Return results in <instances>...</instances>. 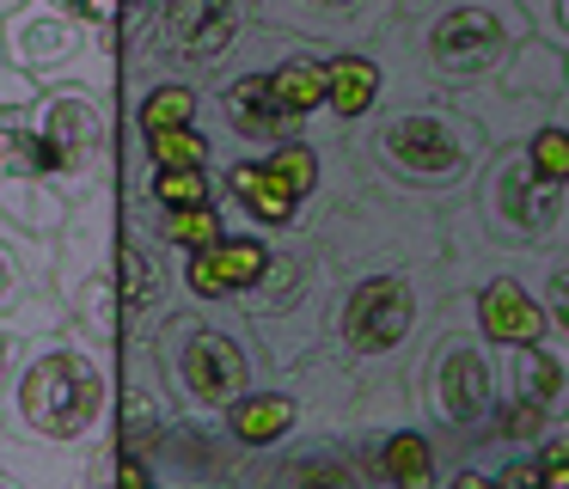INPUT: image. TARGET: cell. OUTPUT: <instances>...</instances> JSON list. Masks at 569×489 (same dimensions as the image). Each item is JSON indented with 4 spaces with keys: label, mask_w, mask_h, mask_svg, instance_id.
Listing matches in <instances>:
<instances>
[{
    "label": "cell",
    "mask_w": 569,
    "mask_h": 489,
    "mask_svg": "<svg viewBox=\"0 0 569 489\" xmlns=\"http://www.w3.org/2000/svg\"><path fill=\"white\" fill-rule=\"evenodd\" d=\"M532 37L520 0H429L422 12H392L373 56L386 68V98H466L502 73V61Z\"/></svg>",
    "instance_id": "cell-1"
},
{
    "label": "cell",
    "mask_w": 569,
    "mask_h": 489,
    "mask_svg": "<svg viewBox=\"0 0 569 489\" xmlns=\"http://www.w3.org/2000/svg\"><path fill=\"white\" fill-rule=\"evenodd\" d=\"M111 422H117V355L92 349L74 330L19 342L13 379L0 391V435L26 440L50 452H111Z\"/></svg>",
    "instance_id": "cell-2"
},
{
    "label": "cell",
    "mask_w": 569,
    "mask_h": 489,
    "mask_svg": "<svg viewBox=\"0 0 569 489\" xmlns=\"http://www.w3.org/2000/svg\"><path fill=\"white\" fill-rule=\"evenodd\" d=\"M368 171L392 190L417 196L429 208H453L478 183L483 159L496 153L483 129L447 98H410V104H380L368 134L356 141Z\"/></svg>",
    "instance_id": "cell-3"
},
{
    "label": "cell",
    "mask_w": 569,
    "mask_h": 489,
    "mask_svg": "<svg viewBox=\"0 0 569 489\" xmlns=\"http://www.w3.org/2000/svg\"><path fill=\"white\" fill-rule=\"evenodd\" d=\"M441 330L417 349V367H410V416L441 440L447 471L466 459H478L483 435L496 422V403H502V355L471 330L466 318V293L441 300Z\"/></svg>",
    "instance_id": "cell-4"
},
{
    "label": "cell",
    "mask_w": 569,
    "mask_h": 489,
    "mask_svg": "<svg viewBox=\"0 0 569 489\" xmlns=\"http://www.w3.org/2000/svg\"><path fill=\"white\" fill-rule=\"evenodd\" d=\"M148 349H153V367H160L178 416H197V422H214L233 398H246L258 379H270L251 330L227 312L184 306V312H172L153 330Z\"/></svg>",
    "instance_id": "cell-5"
},
{
    "label": "cell",
    "mask_w": 569,
    "mask_h": 489,
    "mask_svg": "<svg viewBox=\"0 0 569 489\" xmlns=\"http://www.w3.org/2000/svg\"><path fill=\"white\" fill-rule=\"evenodd\" d=\"M453 300V293H429L422 269H361L337 288L331 325H325V355H337L356 373L373 367H398L417 349L429 306Z\"/></svg>",
    "instance_id": "cell-6"
},
{
    "label": "cell",
    "mask_w": 569,
    "mask_h": 489,
    "mask_svg": "<svg viewBox=\"0 0 569 489\" xmlns=\"http://www.w3.org/2000/svg\"><path fill=\"white\" fill-rule=\"evenodd\" d=\"M31 134L43 141L50 159V183L68 202H87V196L111 190L123 178V122H117V98H99L87 86H50L38 92V104L26 110Z\"/></svg>",
    "instance_id": "cell-7"
},
{
    "label": "cell",
    "mask_w": 569,
    "mask_h": 489,
    "mask_svg": "<svg viewBox=\"0 0 569 489\" xmlns=\"http://www.w3.org/2000/svg\"><path fill=\"white\" fill-rule=\"evenodd\" d=\"M0 49L38 92H50V86H87L99 98L123 92V49H117V37L74 24L50 0H26V7L7 12L0 19Z\"/></svg>",
    "instance_id": "cell-8"
},
{
    "label": "cell",
    "mask_w": 569,
    "mask_h": 489,
    "mask_svg": "<svg viewBox=\"0 0 569 489\" xmlns=\"http://www.w3.org/2000/svg\"><path fill=\"white\" fill-rule=\"evenodd\" d=\"M178 263L166 244H153L136 220L123 214V232H117V306H123V342L153 337L172 312H184V281H178Z\"/></svg>",
    "instance_id": "cell-9"
},
{
    "label": "cell",
    "mask_w": 569,
    "mask_h": 489,
    "mask_svg": "<svg viewBox=\"0 0 569 489\" xmlns=\"http://www.w3.org/2000/svg\"><path fill=\"white\" fill-rule=\"evenodd\" d=\"M214 183H221V196H214V208H221L227 232H251V239H295L300 220H307V196L295 190V183H282L270 166H263L258 153H239V159H221L214 166Z\"/></svg>",
    "instance_id": "cell-10"
},
{
    "label": "cell",
    "mask_w": 569,
    "mask_h": 489,
    "mask_svg": "<svg viewBox=\"0 0 569 489\" xmlns=\"http://www.w3.org/2000/svg\"><path fill=\"white\" fill-rule=\"evenodd\" d=\"M50 269H56V244L26 239L19 227L0 220V330L7 337H50L62 330V300L50 288Z\"/></svg>",
    "instance_id": "cell-11"
},
{
    "label": "cell",
    "mask_w": 569,
    "mask_h": 489,
    "mask_svg": "<svg viewBox=\"0 0 569 489\" xmlns=\"http://www.w3.org/2000/svg\"><path fill=\"white\" fill-rule=\"evenodd\" d=\"M202 129H209V141H227L239 153H263V147L276 141H295V122L276 110L270 98V80H263V68H246V73H227L214 92H202Z\"/></svg>",
    "instance_id": "cell-12"
},
{
    "label": "cell",
    "mask_w": 569,
    "mask_h": 489,
    "mask_svg": "<svg viewBox=\"0 0 569 489\" xmlns=\"http://www.w3.org/2000/svg\"><path fill=\"white\" fill-rule=\"evenodd\" d=\"M117 232H123V183L74 202L68 227L56 232V269H50L56 300H68V293L92 276H111L117 269Z\"/></svg>",
    "instance_id": "cell-13"
},
{
    "label": "cell",
    "mask_w": 569,
    "mask_h": 489,
    "mask_svg": "<svg viewBox=\"0 0 569 489\" xmlns=\"http://www.w3.org/2000/svg\"><path fill=\"white\" fill-rule=\"evenodd\" d=\"M270 239H251V232H227L221 244H209V251L184 257L178 263V281H184V306H197V312H233L239 300H246L251 288H258V276L270 269Z\"/></svg>",
    "instance_id": "cell-14"
},
{
    "label": "cell",
    "mask_w": 569,
    "mask_h": 489,
    "mask_svg": "<svg viewBox=\"0 0 569 489\" xmlns=\"http://www.w3.org/2000/svg\"><path fill=\"white\" fill-rule=\"evenodd\" d=\"M214 428H221V440L233 452H246V459H276V452H288V440L307 428V403H300V391L288 386V379H258L246 398H233L214 416Z\"/></svg>",
    "instance_id": "cell-15"
},
{
    "label": "cell",
    "mask_w": 569,
    "mask_h": 489,
    "mask_svg": "<svg viewBox=\"0 0 569 489\" xmlns=\"http://www.w3.org/2000/svg\"><path fill=\"white\" fill-rule=\"evenodd\" d=\"M349 447H356V465L368 471L373 489H441V477H447L441 440L422 422H392V428H373V435H349Z\"/></svg>",
    "instance_id": "cell-16"
},
{
    "label": "cell",
    "mask_w": 569,
    "mask_h": 489,
    "mask_svg": "<svg viewBox=\"0 0 569 489\" xmlns=\"http://www.w3.org/2000/svg\"><path fill=\"white\" fill-rule=\"evenodd\" d=\"M466 318L496 355L508 349H532V342L551 337V318H545L539 293L527 288L520 276H483L478 288L466 293Z\"/></svg>",
    "instance_id": "cell-17"
},
{
    "label": "cell",
    "mask_w": 569,
    "mask_h": 489,
    "mask_svg": "<svg viewBox=\"0 0 569 489\" xmlns=\"http://www.w3.org/2000/svg\"><path fill=\"white\" fill-rule=\"evenodd\" d=\"M386 104V68L373 49H325V117L337 134L373 122Z\"/></svg>",
    "instance_id": "cell-18"
},
{
    "label": "cell",
    "mask_w": 569,
    "mask_h": 489,
    "mask_svg": "<svg viewBox=\"0 0 569 489\" xmlns=\"http://www.w3.org/2000/svg\"><path fill=\"white\" fill-rule=\"evenodd\" d=\"M502 398H515L532 416L557 422L563 398H569V337H545L532 349H508L502 355Z\"/></svg>",
    "instance_id": "cell-19"
},
{
    "label": "cell",
    "mask_w": 569,
    "mask_h": 489,
    "mask_svg": "<svg viewBox=\"0 0 569 489\" xmlns=\"http://www.w3.org/2000/svg\"><path fill=\"white\" fill-rule=\"evenodd\" d=\"M202 122V86L190 80H129V134L153 141V134H172V129H197Z\"/></svg>",
    "instance_id": "cell-20"
},
{
    "label": "cell",
    "mask_w": 569,
    "mask_h": 489,
    "mask_svg": "<svg viewBox=\"0 0 569 489\" xmlns=\"http://www.w3.org/2000/svg\"><path fill=\"white\" fill-rule=\"evenodd\" d=\"M263 80H270L276 110H282L300 134L325 117V56H319V49H307V43L288 49L282 61H270V68H263Z\"/></svg>",
    "instance_id": "cell-21"
},
{
    "label": "cell",
    "mask_w": 569,
    "mask_h": 489,
    "mask_svg": "<svg viewBox=\"0 0 569 489\" xmlns=\"http://www.w3.org/2000/svg\"><path fill=\"white\" fill-rule=\"evenodd\" d=\"M221 183H214V166H172V171H141L136 183H123L129 208H153V214H184V208H214Z\"/></svg>",
    "instance_id": "cell-22"
},
{
    "label": "cell",
    "mask_w": 569,
    "mask_h": 489,
    "mask_svg": "<svg viewBox=\"0 0 569 489\" xmlns=\"http://www.w3.org/2000/svg\"><path fill=\"white\" fill-rule=\"evenodd\" d=\"M68 214H74V202H68L50 178H0V220L19 227L26 239L56 244V232L68 227Z\"/></svg>",
    "instance_id": "cell-23"
},
{
    "label": "cell",
    "mask_w": 569,
    "mask_h": 489,
    "mask_svg": "<svg viewBox=\"0 0 569 489\" xmlns=\"http://www.w3.org/2000/svg\"><path fill=\"white\" fill-rule=\"evenodd\" d=\"M141 153V171H172V166H221V153H214V141H209V129H172V134H153V141H141L136 147Z\"/></svg>",
    "instance_id": "cell-24"
},
{
    "label": "cell",
    "mask_w": 569,
    "mask_h": 489,
    "mask_svg": "<svg viewBox=\"0 0 569 489\" xmlns=\"http://www.w3.org/2000/svg\"><path fill=\"white\" fill-rule=\"evenodd\" d=\"M520 159H527V171L539 183L569 190V129H563V122H539V129L520 141Z\"/></svg>",
    "instance_id": "cell-25"
},
{
    "label": "cell",
    "mask_w": 569,
    "mask_h": 489,
    "mask_svg": "<svg viewBox=\"0 0 569 489\" xmlns=\"http://www.w3.org/2000/svg\"><path fill=\"white\" fill-rule=\"evenodd\" d=\"M520 12H527L532 37L551 49H563L569 56V0H520Z\"/></svg>",
    "instance_id": "cell-26"
},
{
    "label": "cell",
    "mask_w": 569,
    "mask_h": 489,
    "mask_svg": "<svg viewBox=\"0 0 569 489\" xmlns=\"http://www.w3.org/2000/svg\"><path fill=\"white\" fill-rule=\"evenodd\" d=\"M56 12H68L74 24H87V31L99 37H117V24H123V7L129 0H50Z\"/></svg>",
    "instance_id": "cell-27"
},
{
    "label": "cell",
    "mask_w": 569,
    "mask_h": 489,
    "mask_svg": "<svg viewBox=\"0 0 569 489\" xmlns=\"http://www.w3.org/2000/svg\"><path fill=\"white\" fill-rule=\"evenodd\" d=\"M532 465H539V489H569V435L563 428H551L532 447Z\"/></svg>",
    "instance_id": "cell-28"
},
{
    "label": "cell",
    "mask_w": 569,
    "mask_h": 489,
    "mask_svg": "<svg viewBox=\"0 0 569 489\" xmlns=\"http://www.w3.org/2000/svg\"><path fill=\"white\" fill-rule=\"evenodd\" d=\"M539 306H545V318H551V337H569V257L557 269H545Z\"/></svg>",
    "instance_id": "cell-29"
},
{
    "label": "cell",
    "mask_w": 569,
    "mask_h": 489,
    "mask_svg": "<svg viewBox=\"0 0 569 489\" xmlns=\"http://www.w3.org/2000/svg\"><path fill=\"white\" fill-rule=\"evenodd\" d=\"M38 104V86L26 80V73L7 61V49H0V110H31Z\"/></svg>",
    "instance_id": "cell-30"
},
{
    "label": "cell",
    "mask_w": 569,
    "mask_h": 489,
    "mask_svg": "<svg viewBox=\"0 0 569 489\" xmlns=\"http://www.w3.org/2000/svg\"><path fill=\"white\" fill-rule=\"evenodd\" d=\"M111 489H166V483H160V477H153L141 459H123V452H117V465H111Z\"/></svg>",
    "instance_id": "cell-31"
},
{
    "label": "cell",
    "mask_w": 569,
    "mask_h": 489,
    "mask_svg": "<svg viewBox=\"0 0 569 489\" xmlns=\"http://www.w3.org/2000/svg\"><path fill=\"white\" fill-rule=\"evenodd\" d=\"M441 489H496V471H483V465H453V471L441 477Z\"/></svg>",
    "instance_id": "cell-32"
},
{
    "label": "cell",
    "mask_w": 569,
    "mask_h": 489,
    "mask_svg": "<svg viewBox=\"0 0 569 489\" xmlns=\"http://www.w3.org/2000/svg\"><path fill=\"white\" fill-rule=\"evenodd\" d=\"M13 361H19V337L0 330V391H7V379H13Z\"/></svg>",
    "instance_id": "cell-33"
},
{
    "label": "cell",
    "mask_w": 569,
    "mask_h": 489,
    "mask_svg": "<svg viewBox=\"0 0 569 489\" xmlns=\"http://www.w3.org/2000/svg\"><path fill=\"white\" fill-rule=\"evenodd\" d=\"M0 489H26V483H19V477H13V471H0Z\"/></svg>",
    "instance_id": "cell-34"
},
{
    "label": "cell",
    "mask_w": 569,
    "mask_h": 489,
    "mask_svg": "<svg viewBox=\"0 0 569 489\" xmlns=\"http://www.w3.org/2000/svg\"><path fill=\"white\" fill-rule=\"evenodd\" d=\"M13 7H26V0H0V19H7V12H13Z\"/></svg>",
    "instance_id": "cell-35"
},
{
    "label": "cell",
    "mask_w": 569,
    "mask_h": 489,
    "mask_svg": "<svg viewBox=\"0 0 569 489\" xmlns=\"http://www.w3.org/2000/svg\"><path fill=\"white\" fill-rule=\"evenodd\" d=\"M557 428H563V435H569V398H563V416H557Z\"/></svg>",
    "instance_id": "cell-36"
},
{
    "label": "cell",
    "mask_w": 569,
    "mask_h": 489,
    "mask_svg": "<svg viewBox=\"0 0 569 489\" xmlns=\"http://www.w3.org/2000/svg\"><path fill=\"white\" fill-rule=\"evenodd\" d=\"M0 117H7V110H0ZM0 178H7V147H0Z\"/></svg>",
    "instance_id": "cell-37"
}]
</instances>
